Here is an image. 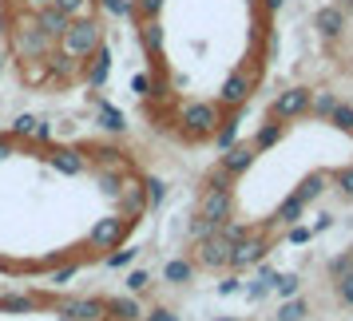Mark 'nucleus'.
Instances as JSON below:
<instances>
[{"label":"nucleus","mask_w":353,"mask_h":321,"mask_svg":"<svg viewBox=\"0 0 353 321\" xmlns=\"http://www.w3.org/2000/svg\"><path fill=\"white\" fill-rule=\"evenodd\" d=\"M305 207H310V203H305V198H298V194H290L286 203H282V207H278V222L294 226V222H298V218H302V214H305Z\"/></svg>","instance_id":"obj_24"},{"label":"nucleus","mask_w":353,"mask_h":321,"mask_svg":"<svg viewBox=\"0 0 353 321\" xmlns=\"http://www.w3.org/2000/svg\"><path fill=\"white\" fill-rule=\"evenodd\" d=\"M334 183L341 187V194H345V198H353V167H341V171H334Z\"/></svg>","instance_id":"obj_40"},{"label":"nucleus","mask_w":353,"mask_h":321,"mask_svg":"<svg viewBox=\"0 0 353 321\" xmlns=\"http://www.w3.org/2000/svg\"><path fill=\"white\" fill-rule=\"evenodd\" d=\"M108 302L99 298H80V302H64V318L68 321H103Z\"/></svg>","instance_id":"obj_15"},{"label":"nucleus","mask_w":353,"mask_h":321,"mask_svg":"<svg viewBox=\"0 0 353 321\" xmlns=\"http://www.w3.org/2000/svg\"><path fill=\"white\" fill-rule=\"evenodd\" d=\"M88 159H96L99 167H128V155L119 151V147H108V143H88V147H80Z\"/></svg>","instance_id":"obj_17"},{"label":"nucleus","mask_w":353,"mask_h":321,"mask_svg":"<svg viewBox=\"0 0 353 321\" xmlns=\"http://www.w3.org/2000/svg\"><path fill=\"white\" fill-rule=\"evenodd\" d=\"M321 191H325V175H310L294 194H298V198H305V203H314V198H318Z\"/></svg>","instance_id":"obj_30"},{"label":"nucleus","mask_w":353,"mask_h":321,"mask_svg":"<svg viewBox=\"0 0 353 321\" xmlns=\"http://www.w3.org/2000/svg\"><path fill=\"white\" fill-rule=\"evenodd\" d=\"M147 207H151V203H147V183L143 178H128V187H123V194H119V210L131 214V218H139Z\"/></svg>","instance_id":"obj_14"},{"label":"nucleus","mask_w":353,"mask_h":321,"mask_svg":"<svg viewBox=\"0 0 353 321\" xmlns=\"http://www.w3.org/2000/svg\"><path fill=\"white\" fill-rule=\"evenodd\" d=\"M334 119V127H341V131H353V107H345V103H337V112L330 115Z\"/></svg>","instance_id":"obj_39"},{"label":"nucleus","mask_w":353,"mask_h":321,"mask_svg":"<svg viewBox=\"0 0 353 321\" xmlns=\"http://www.w3.org/2000/svg\"><path fill=\"white\" fill-rule=\"evenodd\" d=\"M0 76H4V56H0Z\"/></svg>","instance_id":"obj_51"},{"label":"nucleus","mask_w":353,"mask_h":321,"mask_svg":"<svg viewBox=\"0 0 353 321\" xmlns=\"http://www.w3.org/2000/svg\"><path fill=\"white\" fill-rule=\"evenodd\" d=\"M266 8H270V12L274 8H282V0H266Z\"/></svg>","instance_id":"obj_50"},{"label":"nucleus","mask_w":353,"mask_h":321,"mask_svg":"<svg viewBox=\"0 0 353 321\" xmlns=\"http://www.w3.org/2000/svg\"><path fill=\"white\" fill-rule=\"evenodd\" d=\"M96 107H99L96 123H99L103 131H112V135H123V131H128V119H123V112H119V107L103 103V99H96Z\"/></svg>","instance_id":"obj_18"},{"label":"nucleus","mask_w":353,"mask_h":321,"mask_svg":"<svg viewBox=\"0 0 353 321\" xmlns=\"http://www.w3.org/2000/svg\"><path fill=\"white\" fill-rule=\"evenodd\" d=\"M143 183H147V203L159 207L163 198H167V183H163V178H143Z\"/></svg>","instance_id":"obj_34"},{"label":"nucleus","mask_w":353,"mask_h":321,"mask_svg":"<svg viewBox=\"0 0 353 321\" xmlns=\"http://www.w3.org/2000/svg\"><path fill=\"white\" fill-rule=\"evenodd\" d=\"M234 135H239V115H230V119H223V127H219V135H214V143H219V151H230V147H234Z\"/></svg>","instance_id":"obj_26"},{"label":"nucleus","mask_w":353,"mask_h":321,"mask_svg":"<svg viewBox=\"0 0 353 321\" xmlns=\"http://www.w3.org/2000/svg\"><path fill=\"white\" fill-rule=\"evenodd\" d=\"M305 313H310L305 298H286V302H282V309H278L274 318H278V321H305Z\"/></svg>","instance_id":"obj_25"},{"label":"nucleus","mask_w":353,"mask_h":321,"mask_svg":"<svg viewBox=\"0 0 353 321\" xmlns=\"http://www.w3.org/2000/svg\"><path fill=\"white\" fill-rule=\"evenodd\" d=\"M314 28H318V36H325V40H337L341 28H345V8H341V4L318 8V12H314Z\"/></svg>","instance_id":"obj_13"},{"label":"nucleus","mask_w":353,"mask_h":321,"mask_svg":"<svg viewBox=\"0 0 353 321\" xmlns=\"http://www.w3.org/2000/svg\"><path fill=\"white\" fill-rule=\"evenodd\" d=\"M131 87H135L139 96H147V87H151V83H147V76H135V80H131Z\"/></svg>","instance_id":"obj_48"},{"label":"nucleus","mask_w":353,"mask_h":321,"mask_svg":"<svg viewBox=\"0 0 353 321\" xmlns=\"http://www.w3.org/2000/svg\"><path fill=\"white\" fill-rule=\"evenodd\" d=\"M108 313H112L115 321H139L143 309H139L135 298H112V302H108Z\"/></svg>","instance_id":"obj_21"},{"label":"nucleus","mask_w":353,"mask_h":321,"mask_svg":"<svg viewBox=\"0 0 353 321\" xmlns=\"http://www.w3.org/2000/svg\"><path fill=\"white\" fill-rule=\"evenodd\" d=\"M219 230H223V234H226V238H230V242H234V246H239L242 238H250V234H254L250 226H239V222H223V226H219Z\"/></svg>","instance_id":"obj_36"},{"label":"nucleus","mask_w":353,"mask_h":321,"mask_svg":"<svg viewBox=\"0 0 353 321\" xmlns=\"http://www.w3.org/2000/svg\"><path fill=\"white\" fill-rule=\"evenodd\" d=\"M4 40H8V52L17 56V64H24V60H48L52 52H56V40L36 24L32 8H24V12L12 8V28H8Z\"/></svg>","instance_id":"obj_1"},{"label":"nucleus","mask_w":353,"mask_h":321,"mask_svg":"<svg viewBox=\"0 0 353 321\" xmlns=\"http://www.w3.org/2000/svg\"><path fill=\"white\" fill-rule=\"evenodd\" d=\"M32 305H36V298H28V293H12V298H0V309H12V313H20V309L28 313Z\"/></svg>","instance_id":"obj_32"},{"label":"nucleus","mask_w":353,"mask_h":321,"mask_svg":"<svg viewBox=\"0 0 353 321\" xmlns=\"http://www.w3.org/2000/svg\"><path fill=\"white\" fill-rule=\"evenodd\" d=\"M270 254V238H262V234H250V238H242L239 246H234V254H230V270H250V266H258L262 258Z\"/></svg>","instance_id":"obj_8"},{"label":"nucleus","mask_w":353,"mask_h":321,"mask_svg":"<svg viewBox=\"0 0 353 321\" xmlns=\"http://www.w3.org/2000/svg\"><path fill=\"white\" fill-rule=\"evenodd\" d=\"M163 8V0H135V20H155Z\"/></svg>","instance_id":"obj_35"},{"label":"nucleus","mask_w":353,"mask_h":321,"mask_svg":"<svg viewBox=\"0 0 353 321\" xmlns=\"http://www.w3.org/2000/svg\"><path fill=\"white\" fill-rule=\"evenodd\" d=\"M131 226H135L131 214H108V218H96V226L88 230V246H96V250H115L119 242L128 238Z\"/></svg>","instance_id":"obj_5"},{"label":"nucleus","mask_w":353,"mask_h":321,"mask_svg":"<svg viewBox=\"0 0 353 321\" xmlns=\"http://www.w3.org/2000/svg\"><path fill=\"white\" fill-rule=\"evenodd\" d=\"M330 226H334V214H318V218H314V234L330 230Z\"/></svg>","instance_id":"obj_46"},{"label":"nucleus","mask_w":353,"mask_h":321,"mask_svg":"<svg viewBox=\"0 0 353 321\" xmlns=\"http://www.w3.org/2000/svg\"><path fill=\"white\" fill-rule=\"evenodd\" d=\"M270 289H274V270H270V266H262V270L254 273V282L246 286V298H250V302H262Z\"/></svg>","instance_id":"obj_22"},{"label":"nucleus","mask_w":353,"mask_h":321,"mask_svg":"<svg viewBox=\"0 0 353 321\" xmlns=\"http://www.w3.org/2000/svg\"><path fill=\"white\" fill-rule=\"evenodd\" d=\"M286 238L294 242V246H302V242L314 238V226H290V230H286Z\"/></svg>","instance_id":"obj_42"},{"label":"nucleus","mask_w":353,"mask_h":321,"mask_svg":"<svg viewBox=\"0 0 353 321\" xmlns=\"http://www.w3.org/2000/svg\"><path fill=\"white\" fill-rule=\"evenodd\" d=\"M179 119H183V131L191 139H207V135H219V127H223V107L199 99V103H187Z\"/></svg>","instance_id":"obj_3"},{"label":"nucleus","mask_w":353,"mask_h":321,"mask_svg":"<svg viewBox=\"0 0 353 321\" xmlns=\"http://www.w3.org/2000/svg\"><path fill=\"white\" fill-rule=\"evenodd\" d=\"M310 112H314V115H321V119H330V115L337 112V99L330 96V92H318V96L310 99Z\"/></svg>","instance_id":"obj_29"},{"label":"nucleus","mask_w":353,"mask_h":321,"mask_svg":"<svg viewBox=\"0 0 353 321\" xmlns=\"http://www.w3.org/2000/svg\"><path fill=\"white\" fill-rule=\"evenodd\" d=\"M48 163L60 171V175L76 178V175H83L88 155H83V151H76V147H52V151H48Z\"/></svg>","instance_id":"obj_12"},{"label":"nucleus","mask_w":353,"mask_h":321,"mask_svg":"<svg viewBox=\"0 0 353 321\" xmlns=\"http://www.w3.org/2000/svg\"><path fill=\"white\" fill-rule=\"evenodd\" d=\"M36 131H40V119L36 115H17L12 119V135L17 139H36Z\"/></svg>","instance_id":"obj_28"},{"label":"nucleus","mask_w":353,"mask_h":321,"mask_svg":"<svg viewBox=\"0 0 353 321\" xmlns=\"http://www.w3.org/2000/svg\"><path fill=\"white\" fill-rule=\"evenodd\" d=\"M230 254H234V242L226 238L223 230H214L210 238H203L199 246H194V262L207 266V270H223V266H230Z\"/></svg>","instance_id":"obj_6"},{"label":"nucleus","mask_w":353,"mask_h":321,"mask_svg":"<svg viewBox=\"0 0 353 321\" xmlns=\"http://www.w3.org/2000/svg\"><path fill=\"white\" fill-rule=\"evenodd\" d=\"M310 99H314L310 87H290V92H282V96L274 99L270 115H274V119H298V115L310 112Z\"/></svg>","instance_id":"obj_7"},{"label":"nucleus","mask_w":353,"mask_h":321,"mask_svg":"<svg viewBox=\"0 0 353 321\" xmlns=\"http://www.w3.org/2000/svg\"><path fill=\"white\" fill-rule=\"evenodd\" d=\"M56 4H60V8H64L68 17H88V8H92V0H56Z\"/></svg>","instance_id":"obj_37"},{"label":"nucleus","mask_w":353,"mask_h":321,"mask_svg":"<svg viewBox=\"0 0 353 321\" xmlns=\"http://www.w3.org/2000/svg\"><path fill=\"white\" fill-rule=\"evenodd\" d=\"M72 273H76V266H64V270H56V273H52V282H56V286H64V282L72 278Z\"/></svg>","instance_id":"obj_47"},{"label":"nucleus","mask_w":353,"mask_h":321,"mask_svg":"<svg viewBox=\"0 0 353 321\" xmlns=\"http://www.w3.org/2000/svg\"><path fill=\"white\" fill-rule=\"evenodd\" d=\"M219 321H234V318H219Z\"/></svg>","instance_id":"obj_52"},{"label":"nucleus","mask_w":353,"mask_h":321,"mask_svg":"<svg viewBox=\"0 0 353 321\" xmlns=\"http://www.w3.org/2000/svg\"><path fill=\"white\" fill-rule=\"evenodd\" d=\"M191 278H194V262H187V258H171L163 266V282H171V286H187Z\"/></svg>","instance_id":"obj_19"},{"label":"nucleus","mask_w":353,"mask_h":321,"mask_svg":"<svg viewBox=\"0 0 353 321\" xmlns=\"http://www.w3.org/2000/svg\"><path fill=\"white\" fill-rule=\"evenodd\" d=\"M72 20H76V17H68V12L60 8V4H48V8H36V24H40V28H44V32H48L52 40H56V44L64 40V32L72 28Z\"/></svg>","instance_id":"obj_11"},{"label":"nucleus","mask_w":353,"mask_h":321,"mask_svg":"<svg viewBox=\"0 0 353 321\" xmlns=\"http://www.w3.org/2000/svg\"><path fill=\"white\" fill-rule=\"evenodd\" d=\"M108 72H112V52H108V44H103L96 56H88V60H83V72H80V76L92 83V87H103Z\"/></svg>","instance_id":"obj_16"},{"label":"nucleus","mask_w":353,"mask_h":321,"mask_svg":"<svg viewBox=\"0 0 353 321\" xmlns=\"http://www.w3.org/2000/svg\"><path fill=\"white\" fill-rule=\"evenodd\" d=\"M258 159V147L254 143H234L230 151L223 155V163H219V171H223L226 178H239L242 171H250Z\"/></svg>","instance_id":"obj_9"},{"label":"nucleus","mask_w":353,"mask_h":321,"mask_svg":"<svg viewBox=\"0 0 353 321\" xmlns=\"http://www.w3.org/2000/svg\"><path fill=\"white\" fill-rule=\"evenodd\" d=\"M239 289H242L239 278H223V282H219V293H239Z\"/></svg>","instance_id":"obj_43"},{"label":"nucleus","mask_w":353,"mask_h":321,"mask_svg":"<svg viewBox=\"0 0 353 321\" xmlns=\"http://www.w3.org/2000/svg\"><path fill=\"white\" fill-rule=\"evenodd\" d=\"M135 258H139V250H135V246H128V250H115V254H108V266H112V270H123V266H131Z\"/></svg>","instance_id":"obj_33"},{"label":"nucleus","mask_w":353,"mask_h":321,"mask_svg":"<svg viewBox=\"0 0 353 321\" xmlns=\"http://www.w3.org/2000/svg\"><path fill=\"white\" fill-rule=\"evenodd\" d=\"M353 270V254L350 250H345V254H337L334 262H330V273H334V278H341V273H350Z\"/></svg>","instance_id":"obj_41"},{"label":"nucleus","mask_w":353,"mask_h":321,"mask_svg":"<svg viewBox=\"0 0 353 321\" xmlns=\"http://www.w3.org/2000/svg\"><path fill=\"white\" fill-rule=\"evenodd\" d=\"M20 4H24V8H32V12H36V8H48V4H56V0H20Z\"/></svg>","instance_id":"obj_49"},{"label":"nucleus","mask_w":353,"mask_h":321,"mask_svg":"<svg viewBox=\"0 0 353 321\" xmlns=\"http://www.w3.org/2000/svg\"><path fill=\"white\" fill-rule=\"evenodd\" d=\"M139 40H143V48L151 52V56H159V48H163V28L155 24V20H139Z\"/></svg>","instance_id":"obj_23"},{"label":"nucleus","mask_w":353,"mask_h":321,"mask_svg":"<svg viewBox=\"0 0 353 321\" xmlns=\"http://www.w3.org/2000/svg\"><path fill=\"white\" fill-rule=\"evenodd\" d=\"M147 286H151V273H147V270H131L128 273V289H131V293H143Z\"/></svg>","instance_id":"obj_38"},{"label":"nucleus","mask_w":353,"mask_h":321,"mask_svg":"<svg viewBox=\"0 0 353 321\" xmlns=\"http://www.w3.org/2000/svg\"><path fill=\"white\" fill-rule=\"evenodd\" d=\"M103 48V24H99L96 17H80L72 20V28L64 32V40H60V52H68L72 60H88V56H96V52Z\"/></svg>","instance_id":"obj_2"},{"label":"nucleus","mask_w":353,"mask_h":321,"mask_svg":"<svg viewBox=\"0 0 353 321\" xmlns=\"http://www.w3.org/2000/svg\"><path fill=\"white\" fill-rule=\"evenodd\" d=\"M250 92H254V76H250V72H234V76H226V83H223V107H234V112H239L242 103L250 99Z\"/></svg>","instance_id":"obj_10"},{"label":"nucleus","mask_w":353,"mask_h":321,"mask_svg":"<svg viewBox=\"0 0 353 321\" xmlns=\"http://www.w3.org/2000/svg\"><path fill=\"white\" fill-rule=\"evenodd\" d=\"M199 214H203L210 226H223L226 218H230V187H226V175H223V171H214V175H210V187L203 191Z\"/></svg>","instance_id":"obj_4"},{"label":"nucleus","mask_w":353,"mask_h":321,"mask_svg":"<svg viewBox=\"0 0 353 321\" xmlns=\"http://www.w3.org/2000/svg\"><path fill=\"white\" fill-rule=\"evenodd\" d=\"M147 321H179V313H171V309H151Z\"/></svg>","instance_id":"obj_44"},{"label":"nucleus","mask_w":353,"mask_h":321,"mask_svg":"<svg viewBox=\"0 0 353 321\" xmlns=\"http://www.w3.org/2000/svg\"><path fill=\"white\" fill-rule=\"evenodd\" d=\"M282 131H286V119H274V115H270V123H262V127H258L254 147H258V151H270V147L282 139Z\"/></svg>","instance_id":"obj_20"},{"label":"nucleus","mask_w":353,"mask_h":321,"mask_svg":"<svg viewBox=\"0 0 353 321\" xmlns=\"http://www.w3.org/2000/svg\"><path fill=\"white\" fill-rule=\"evenodd\" d=\"M350 254H353V246H350Z\"/></svg>","instance_id":"obj_53"},{"label":"nucleus","mask_w":353,"mask_h":321,"mask_svg":"<svg viewBox=\"0 0 353 321\" xmlns=\"http://www.w3.org/2000/svg\"><path fill=\"white\" fill-rule=\"evenodd\" d=\"M12 143H17V135H0V159L12 155Z\"/></svg>","instance_id":"obj_45"},{"label":"nucleus","mask_w":353,"mask_h":321,"mask_svg":"<svg viewBox=\"0 0 353 321\" xmlns=\"http://www.w3.org/2000/svg\"><path fill=\"white\" fill-rule=\"evenodd\" d=\"M334 289H337V302L341 305H353V270L341 273V278H334Z\"/></svg>","instance_id":"obj_31"},{"label":"nucleus","mask_w":353,"mask_h":321,"mask_svg":"<svg viewBox=\"0 0 353 321\" xmlns=\"http://www.w3.org/2000/svg\"><path fill=\"white\" fill-rule=\"evenodd\" d=\"M298 286H302L298 273H274V293H278V298H294Z\"/></svg>","instance_id":"obj_27"}]
</instances>
